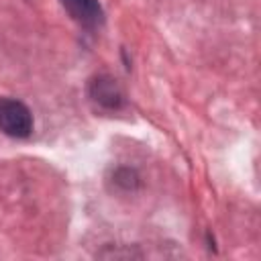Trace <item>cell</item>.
Instances as JSON below:
<instances>
[{
  "label": "cell",
  "instance_id": "cell-1",
  "mask_svg": "<svg viewBox=\"0 0 261 261\" xmlns=\"http://www.w3.org/2000/svg\"><path fill=\"white\" fill-rule=\"evenodd\" d=\"M0 130L14 139H24L33 130L31 110L14 98L0 96Z\"/></svg>",
  "mask_w": 261,
  "mask_h": 261
},
{
  "label": "cell",
  "instance_id": "cell-2",
  "mask_svg": "<svg viewBox=\"0 0 261 261\" xmlns=\"http://www.w3.org/2000/svg\"><path fill=\"white\" fill-rule=\"evenodd\" d=\"M59 2L67 10V14L82 27L94 29L104 20V12L98 0H59Z\"/></svg>",
  "mask_w": 261,
  "mask_h": 261
},
{
  "label": "cell",
  "instance_id": "cell-3",
  "mask_svg": "<svg viewBox=\"0 0 261 261\" xmlns=\"http://www.w3.org/2000/svg\"><path fill=\"white\" fill-rule=\"evenodd\" d=\"M92 88H94V98L98 100V102H102V104H108V106H116V102L120 100V94H118V88H116V84L112 82V80H96L94 84H92Z\"/></svg>",
  "mask_w": 261,
  "mask_h": 261
}]
</instances>
